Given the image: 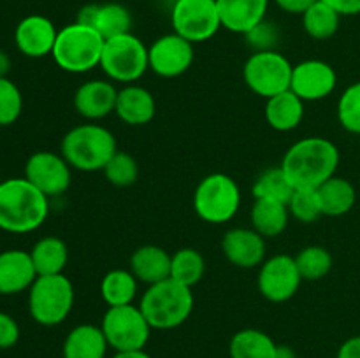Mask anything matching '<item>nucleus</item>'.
I'll use <instances>...</instances> for the list:
<instances>
[{
	"label": "nucleus",
	"instance_id": "nucleus-1",
	"mask_svg": "<svg viewBox=\"0 0 360 358\" xmlns=\"http://www.w3.org/2000/svg\"><path fill=\"white\" fill-rule=\"evenodd\" d=\"M340 150L326 137H306L292 144L281 160V168L294 188H319L336 175Z\"/></svg>",
	"mask_w": 360,
	"mask_h": 358
},
{
	"label": "nucleus",
	"instance_id": "nucleus-2",
	"mask_svg": "<svg viewBox=\"0 0 360 358\" xmlns=\"http://www.w3.org/2000/svg\"><path fill=\"white\" fill-rule=\"evenodd\" d=\"M49 214V199L27 178L0 183V228L11 234H28L42 227Z\"/></svg>",
	"mask_w": 360,
	"mask_h": 358
},
{
	"label": "nucleus",
	"instance_id": "nucleus-3",
	"mask_svg": "<svg viewBox=\"0 0 360 358\" xmlns=\"http://www.w3.org/2000/svg\"><path fill=\"white\" fill-rule=\"evenodd\" d=\"M118 151L111 130L98 123H83L63 135L60 154L72 168L81 172L104 171L112 154Z\"/></svg>",
	"mask_w": 360,
	"mask_h": 358
},
{
	"label": "nucleus",
	"instance_id": "nucleus-4",
	"mask_svg": "<svg viewBox=\"0 0 360 358\" xmlns=\"http://www.w3.org/2000/svg\"><path fill=\"white\" fill-rule=\"evenodd\" d=\"M192 288L174 279H165L148 286L139 300L144 318L153 330H172L181 326L193 311Z\"/></svg>",
	"mask_w": 360,
	"mask_h": 358
},
{
	"label": "nucleus",
	"instance_id": "nucleus-5",
	"mask_svg": "<svg viewBox=\"0 0 360 358\" xmlns=\"http://www.w3.org/2000/svg\"><path fill=\"white\" fill-rule=\"evenodd\" d=\"M105 39L95 28L74 21L60 28L56 35L53 60L69 74H84L101 65Z\"/></svg>",
	"mask_w": 360,
	"mask_h": 358
},
{
	"label": "nucleus",
	"instance_id": "nucleus-6",
	"mask_svg": "<svg viewBox=\"0 0 360 358\" xmlns=\"http://www.w3.org/2000/svg\"><path fill=\"white\" fill-rule=\"evenodd\" d=\"M241 188L238 181L224 172H213L199 181L193 192V211L202 221L224 225L238 214Z\"/></svg>",
	"mask_w": 360,
	"mask_h": 358
},
{
	"label": "nucleus",
	"instance_id": "nucleus-7",
	"mask_svg": "<svg viewBox=\"0 0 360 358\" xmlns=\"http://www.w3.org/2000/svg\"><path fill=\"white\" fill-rule=\"evenodd\" d=\"M74 307V286L65 274L37 276L28 290V311L35 323L56 326Z\"/></svg>",
	"mask_w": 360,
	"mask_h": 358
},
{
	"label": "nucleus",
	"instance_id": "nucleus-8",
	"mask_svg": "<svg viewBox=\"0 0 360 358\" xmlns=\"http://www.w3.org/2000/svg\"><path fill=\"white\" fill-rule=\"evenodd\" d=\"M101 67L109 81L132 84L150 69L148 48L132 32L105 39Z\"/></svg>",
	"mask_w": 360,
	"mask_h": 358
},
{
	"label": "nucleus",
	"instance_id": "nucleus-9",
	"mask_svg": "<svg viewBox=\"0 0 360 358\" xmlns=\"http://www.w3.org/2000/svg\"><path fill=\"white\" fill-rule=\"evenodd\" d=\"M294 65L280 51H257L250 55L243 67L246 86L262 98H271L290 90Z\"/></svg>",
	"mask_w": 360,
	"mask_h": 358
},
{
	"label": "nucleus",
	"instance_id": "nucleus-10",
	"mask_svg": "<svg viewBox=\"0 0 360 358\" xmlns=\"http://www.w3.org/2000/svg\"><path fill=\"white\" fill-rule=\"evenodd\" d=\"M101 329L108 339L109 347L115 351L144 350L153 330L139 305L136 304L108 307Z\"/></svg>",
	"mask_w": 360,
	"mask_h": 358
},
{
	"label": "nucleus",
	"instance_id": "nucleus-11",
	"mask_svg": "<svg viewBox=\"0 0 360 358\" xmlns=\"http://www.w3.org/2000/svg\"><path fill=\"white\" fill-rule=\"evenodd\" d=\"M171 23L172 32L192 44L210 41L221 28L217 0H176Z\"/></svg>",
	"mask_w": 360,
	"mask_h": 358
},
{
	"label": "nucleus",
	"instance_id": "nucleus-12",
	"mask_svg": "<svg viewBox=\"0 0 360 358\" xmlns=\"http://www.w3.org/2000/svg\"><path fill=\"white\" fill-rule=\"evenodd\" d=\"M301 281L302 277L295 263V256L274 255L264 260L260 265L257 288L266 300L281 304L297 293Z\"/></svg>",
	"mask_w": 360,
	"mask_h": 358
},
{
	"label": "nucleus",
	"instance_id": "nucleus-13",
	"mask_svg": "<svg viewBox=\"0 0 360 358\" xmlns=\"http://www.w3.org/2000/svg\"><path fill=\"white\" fill-rule=\"evenodd\" d=\"M193 58V44L176 32L162 35L148 48L150 69L165 79L183 76L192 67Z\"/></svg>",
	"mask_w": 360,
	"mask_h": 358
},
{
	"label": "nucleus",
	"instance_id": "nucleus-14",
	"mask_svg": "<svg viewBox=\"0 0 360 358\" xmlns=\"http://www.w3.org/2000/svg\"><path fill=\"white\" fill-rule=\"evenodd\" d=\"M70 165L62 154L53 151H37L32 154L25 165V178L48 199L60 197L70 186Z\"/></svg>",
	"mask_w": 360,
	"mask_h": 358
},
{
	"label": "nucleus",
	"instance_id": "nucleus-15",
	"mask_svg": "<svg viewBox=\"0 0 360 358\" xmlns=\"http://www.w3.org/2000/svg\"><path fill=\"white\" fill-rule=\"evenodd\" d=\"M336 70L323 60H304L292 70L290 90L304 102L323 100L336 90Z\"/></svg>",
	"mask_w": 360,
	"mask_h": 358
},
{
	"label": "nucleus",
	"instance_id": "nucleus-16",
	"mask_svg": "<svg viewBox=\"0 0 360 358\" xmlns=\"http://www.w3.org/2000/svg\"><path fill=\"white\" fill-rule=\"evenodd\" d=\"M221 251L239 269L260 267L266 260V237L253 228H231L221 239Z\"/></svg>",
	"mask_w": 360,
	"mask_h": 358
},
{
	"label": "nucleus",
	"instance_id": "nucleus-17",
	"mask_svg": "<svg viewBox=\"0 0 360 358\" xmlns=\"http://www.w3.org/2000/svg\"><path fill=\"white\" fill-rule=\"evenodd\" d=\"M56 35L58 30L49 18L32 14L18 23L14 30V42L28 58H44L53 53Z\"/></svg>",
	"mask_w": 360,
	"mask_h": 358
},
{
	"label": "nucleus",
	"instance_id": "nucleus-18",
	"mask_svg": "<svg viewBox=\"0 0 360 358\" xmlns=\"http://www.w3.org/2000/svg\"><path fill=\"white\" fill-rule=\"evenodd\" d=\"M118 90L111 81L90 79L74 93V109L88 121H98L115 112Z\"/></svg>",
	"mask_w": 360,
	"mask_h": 358
},
{
	"label": "nucleus",
	"instance_id": "nucleus-19",
	"mask_svg": "<svg viewBox=\"0 0 360 358\" xmlns=\"http://www.w3.org/2000/svg\"><path fill=\"white\" fill-rule=\"evenodd\" d=\"M76 21L95 28L104 39L129 34L132 30V14L118 2L88 4L81 7Z\"/></svg>",
	"mask_w": 360,
	"mask_h": 358
},
{
	"label": "nucleus",
	"instance_id": "nucleus-20",
	"mask_svg": "<svg viewBox=\"0 0 360 358\" xmlns=\"http://www.w3.org/2000/svg\"><path fill=\"white\" fill-rule=\"evenodd\" d=\"M37 279V270L30 251L7 249L0 253V295H16L30 290Z\"/></svg>",
	"mask_w": 360,
	"mask_h": 358
},
{
	"label": "nucleus",
	"instance_id": "nucleus-21",
	"mask_svg": "<svg viewBox=\"0 0 360 358\" xmlns=\"http://www.w3.org/2000/svg\"><path fill=\"white\" fill-rule=\"evenodd\" d=\"M155 112H157V102H155L151 91L146 90L144 86L132 83L118 90L115 114L125 125H148L155 118Z\"/></svg>",
	"mask_w": 360,
	"mask_h": 358
},
{
	"label": "nucleus",
	"instance_id": "nucleus-22",
	"mask_svg": "<svg viewBox=\"0 0 360 358\" xmlns=\"http://www.w3.org/2000/svg\"><path fill=\"white\" fill-rule=\"evenodd\" d=\"M221 27L234 34H248L266 20L269 0H217Z\"/></svg>",
	"mask_w": 360,
	"mask_h": 358
},
{
	"label": "nucleus",
	"instance_id": "nucleus-23",
	"mask_svg": "<svg viewBox=\"0 0 360 358\" xmlns=\"http://www.w3.org/2000/svg\"><path fill=\"white\" fill-rule=\"evenodd\" d=\"M171 258L172 255L160 246L144 244L130 256V272L139 283H146L148 286L160 283L171 277Z\"/></svg>",
	"mask_w": 360,
	"mask_h": 358
},
{
	"label": "nucleus",
	"instance_id": "nucleus-24",
	"mask_svg": "<svg viewBox=\"0 0 360 358\" xmlns=\"http://www.w3.org/2000/svg\"><path fill=\"white\" fill-rule=\"evenodd\" d=\"M108 339L101 326L83 323L74 326L63 340V358H105Z\"/></svg>",
	"mask_w": 360,
	"mask_h": 358
},
{
	"label": "nucleus",
	"instance_id": "nucleus-25",
	"mask_svg": "<svg viewBox=\"0 0 360 358\" xmlns=\"http://www.w3.org/2000/svg\"><path fill=\"white\" fill-rule=\"evenodd\" d=\"M304 100L292 90L278 93L266 100V119L271 128L278 132H292L304 118Z\"/></svg>",
	"mask_w": 360,
	"mask_h": 358
},
{
	"label": "nucleus",
	"instance_id": "nucleus-26",
	"mask_svg": "<svg viewBox=\"0 0 360 358\" xmlns=\"http://www.w3.org/2000/svg\"><path fill=\"white\" fill-rule=\"evenodd\" d=\"M252 228L259 232L262 237H276L283 234L288 225V206L281 200L274 199H255L252 207Z\"/></svg>",
	"mask_w": 360,
	"mask_h": 358
},
{
	"label": "nucleus",
	"instance_id": "nucleus-27",
	"mask_svg": "<svg viewBox=\"0 0 360 358\" xmlns=\"http://www.w3.org/2000/svg\"><path fill=\"white\" fill-rule=\"evenodd\" d=\"M323 216H343L350 213L357 200L355 186L348 179L333 175L316 188Z\"/></svg>",
	"mask_w": 360,
	"mask_h": 358
},
{
	"label": "nucleus",
	"instance_id": "nucleus-28",
	"mask_svg": "<svg viewBox=\"0 0 360 358\" xmlns=\"http://www.w3.org/2000/svg\"><path fill=\"white\" fill-rule=\"evenodd\" d=\"M30 256L37 276H55L63 274L69 262V248L60 237L48 235L35 242L30 249Z\"/></svg>",
	"mask_w": 360,
	"mask_h": 358
},
{
	"label": "nucleus",
	"instance_id": "nucleus-29",
	"mask_svg": "<svg viewBox=\"0 0 360 358\" xmlns=\"http://www.w3.org/2000/svg\"><path fill=\"white\" fill-rule=\"evenodd\" d=\"M139 281L130 270L112 269L102 277L101 295L109 307L134 304L137 297Z\"/></svg>",
	"mask_w": 360,
	"mask_h": 358
},
{
	"label": "nucleus",
	"instance_id": "nucleus-30",
	"mask_svg": "<svg viewBox=\"0 0 360 358\" xmlns=\"http://www.w3.org/2000/svg\"><path fill=\"white\" fill-rule=\"evenodd\" d=\"M278 344L266 332L257 329L239 330L229 344L231 358H274Z\"/></svg>",
	"mask_w": 360,
	"mask_h": 358
},
{
	"label": "nucleus",
	"instance_id": "nucleus-31",
	"mask_svg": "<svg viewBox=\"0 0 360 358\" xmlns=\"http://www.w3.org/2000/svg\"><path fill=\"white\" fill-rule=\"evenodd\" d=\"M340 20L341 16L333 7L319 0L302 14V28L309 37L316 39V41H327L336 35L338 28H340Z\"/></svg>",
	"mask_w": 360,
	"mask_h": 358
},
{
	"label": "nucleus",
	"instance_id": "nucleus-32",
	"mask_svg": "<svg viewBox=\"0 0 360 358\" xmlns=\"http://www.w3.org/2000/svg\"><path fill=\"white\" fill-rule=\"evenodd\" d=\"M206 272L204 256L193 248H181L171 258V279L193 288Z\"/></svg>",
	"mask_w": 360,
	"mask_h": 358
},
{
	"label": "nucleus",
	"instance_id": "nucleus-33",
	"mask_svg": "<svg viewBox=\"0 0 360 358\" xmlns=\"http://www.w3.org/2000/svg\"><path fill=\"white\" fill-rule=\"evenodd\" d=\"M294 190V185L287 178L281 165L264 171L252 186V193L255 199H274L285 204L290 200Z\"/></svg>",
	"mask_w": 360,
	"mask_h": 358
},
{
	"label": "nucleus",
	"instance_id": "nucleus-34",
	"mask_svg": "<svg viewBox=\"0 0 360 358\" xmlns=\"http://www.w3.org/2000/svg\"><path fill=\"white\" fill-rule=\"evenodd\" d=\"M295 263L306 281H320L333 269V255L323 246H306L295 256Z\"/></svg>",
	"mask_w": 360,
	"mask_h": 358
},
{
	"label": "nucleus",
	"instance_id": "nucleus-35",
	"mask_svg": "<svg viewBox=\"0 0 360 358\" xmlns=\"http://www.w3.org/2000/svg\"><path fill=\"white\" fill-rule=\"evenodd\" d=\"M102 172L112 186L127 188V186H132L139 178V165L132 154L125 151H116Z\"/></svg>",
	"mask_w": 360,
	"mask_h": 358
},
{
	"label": "nucleus",
	"instance_id": "nucleus-36",
	"mask_svg": "<svg viewBox=\"0 0 360 358\" xmlns=\"http://www.w3.org/2000/svg\"><path fill=\"white\" fill-rule=\"evenodd\" d=\"M287 206L290 216H294L301 223H313L320 216H323L316 188H295Z\"/></svg>",
	"mask_w": 360,
	"mask_h": 358
},
{
	"label": "nucleus",
	"instance_id": "nucleus-37",
	"mask_svg": "<svg viewBox=\"0 0 360 358\" xmlns=\"http://www.w3.org/2000/svg\"><path fill=\"white\" fill-rule=\"evenodd\" d=\"M338 119L347 132L360 135V81L350 84L338 100Z\"/></svg>",
	"mask_w": 360,
	"mask_h": 358
},
{
	"label": "nucleus",
	"instance_id": "nucleus-38",
	"mask_svg": "<svg viewBox=\"0 0 360 358\" xmlns=\"http://www.w3.org/2000/svg\"><path fill=\"white\" fill-rule=\"evenodd\" d=\"M23 109V95L20 88L9 79L0 77V126L13 125Z\"/></svg>",
	"mask_w": 360,
	"mask_h": 358
},
{
	"label": "nucleus",
	"instance_id": "nucleus-39",
	"mask_svg": "<svg viewBox=\"0 0 360 358\" xmlns=\"http://www.w3.org/2000/svg\"><path fill=\"white\" fill-rule=\"evenodd\" d=\"M246 44L257 51H276V46L280 44L281 32L273 21L264 20L257 27H253L248 34H245Z\"/></svg>",
	"mask_w": 360,
	"mask_h": 358
},
{
	"label": "nucleus",
	"instance_id": "nucleus-40",
	"mask_svg": "<svg viewBox=\"0 0 360 358\" xmlns=\"http://www.w3.org/2000/svg\"><path fill=\"white\" fill-rule=\"evenodd\" d=\"M20 340V326L7 312H0V350H9Z\"/></svg>",
	"mask_w": 360,
	"mask_h": 358
},
{
	"label": "nucleus",
	"instance_id": "nucleus-41",
	"mask_svg": "<svg viewBox=\"0 0 360 358\" xmlns=\"http://www.w3.org/2000/svg\"><path fill=\"white\" fill-rule=\"evenodd\" d=\"M333 7L340 16H355L360 14V0H322Z\"/></svg>",
	"mask_w": 360,
	"mask_h": 358
},
{
	"label": "nucleus",
	"instance_id": "nucleus-42",
	"mask_svg": "<svg viewBox=\"0 0 360 358\" xmlns=\"http://www.w3.org/2000/svg\"><path fill=\"white\" fill-rule=\"evenodd\" d=\"M276 6L280 7L281 11L288 14H304L313 4H316L319 0H274Z\"/></svg>",
	"mask_w": 360,
	"mask_h": 358
},
{
	"label": "nucleus",
	"instance_id": "nucleus-43",
	"mask_svg": "<svg viewBox=\"0 0 360 358\" xmlns=\"http://www.w3.org/2000/svg\"><path fill=\"white\" fill-rule=\"evenodd\" d=\"M336 358H360V336H354L345 340L338 350Z\"/></svg>",
	"mask_w": 360,
	"mask_h": 358
},
{
	"label": "nucleus",
	"instance_id": "nucleus-44",
	"mask_svg": "<svg viewBox=\"0 0 360 358\" xmlns=\"http://www.w3.org/2000/svg\"><path fill=\"white\" fill-rule=\"evenodd\" d=\"M112 358H151V357L144 350H136V351H116Z\"/></svg>",
	"mask_w": 360,
	"mask_h": 358
},
{
	"label": "nucleus",
	"instance_id": "nucleus-45",
	"mask_svg": "<svg viewBox=\"0 0 360 358\" xmlns=\"http://www.w3.org/2000/svg\"><path fill=\"white\" fill-rule=\"evenodd\" d=\"M274 358H297V357H295V351L292 350L290 346H287V344H278Z\"/></svg>",
	"mask_w": 360,
	"mask_h": 358
},
{
	"label": "nucleus",
	"instance_id": "nucleus-46",
	"mask_svg": "<svg viewBox=\"0 0 360 358\" xmlns=\"http://www.w3.org/2000/svg\"><path fill=\"white\" fill-rule=\"evenodd\" d=\"M11 60L6 53L0 51V77H7V72H9Z\"/></svg>",
	"mask_w": 360,
	"mask_h": 358
}]
</instances>
